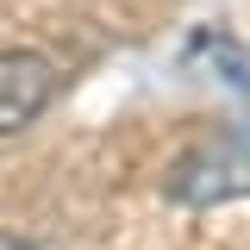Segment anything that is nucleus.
Here are the masks:
<instances>
[{
    "label": "nucleus",
    "instance_id": "f257e3e1",
    "mask_svg": "<svg viewBox=\"0 0 250 250\" xmlns=\"http://www.w3.org/2000/svg\"><path fill=\"white\" fill-rule=\"evenodd\" d=\"M57 100V62L44 50H0V138L44 119Z\"/></svg>",
    "mask_w": 250,
    "mask_h": 250
},
{
    "label": "nucleus",
    "instance_id": "f03ea898",
    "mask_svg": "<svg viewBox=\"0 0 250 250\" xmlns=\"http://www.w3.org/2000/svg\"><path fill=\"white\" fill-rule=\"evenodd\" d=\"M244 188H250V163L238 150H225V144H200L169 169V194L188 200V207H213V200L244 194Z\"/></svg>",
    "mask_w": 250,
    "mask_h": 250
},
{
    "label": "nucleus",
    "instance_id": "7ed1b4c3",
    "mask_svg": "<svg viewBox=\"0 0 250 250\" xmlns=\"http://www.w3.org/2000/svg\"><path fill=\"white\" fill-rule=\"evenodd\" d=\"M0 250H38V244H25V238H13V231H0Z\"/></svg>",
    "mask_w": 250,
    "mask_h": 250
}]
</instances>
